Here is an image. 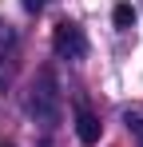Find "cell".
<instances>
[{"mask_svg": "<svg viewBox=\"0 0 143 147\" xmlns=\"http://www.w3.org/2000/svg\"><path fill=\"white\" fill-rule=\"evenodd\" d=\"M52 48H56V56H64V60H84L88 56V40H84V28L80 24H56V32H52Z\"/></svg>", "mask_w": 143, "mask_h": 147, "instance_id": "obj_1", "label": "cell"}, {"mask_svg": "<svg viewBox=\"0 0 143 147\" xmlns=\"http://www.w3.org/2000/svg\"><path fill=\"white\" fill-rule=\"evenodd\" d=\"M76 135H80V143H95L99 139V119L88 111V103H76Z\"/></svg>", "mask_w": 143, "mask_h": 147, "instance_id": "obj_2", "label": "cell"}, {"mask_svg": "<svg viewBox=\"0 0 143 147\" xmlns=\"http://www.w3.org/2000/svg\"><path fill=\"white\" fill-rule=\"evenodd\" d=\"M111 20H115V28H131L135 24V8H131V4H115Z\"/></svg>", "mask_w": 143, "mask_h": 147, "instance_id": "obj_3", "label": "cell"}, {"mask_svg": "<svg viewBox=\"0 0 143 147\" xmlns=\"http://www.w3.org/2000/svg\"><path fill=\"white\" fill-rule=\"evenodd\" d=\"M127 127L135 131V139H139V143H143V119H127Z\"/></svg>", "mask_w": 143, "mask_h": 147, "instance_id": "obj_4", "label": "cell"}, {"mask_svg": "<svg viewBox=\"0 0 143 147\" xmlns=\"http://www.w3.org/2000/svg\"><path fill=\"white\" fill-rule=\"evenodd\" d=\"M44 4H48V0H24V8H28V12H40Z\"/></svg>", "mask_w": 143, "mask_h": 147, "instance_id": "obj_5", "label": "cell"}]
</instances>
